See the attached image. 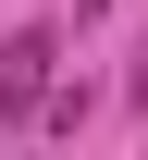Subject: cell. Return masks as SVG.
<instances>
[{"label": "cell", "mask_w": 148, "mask_h": 160, "mask_svg": "<svg viewBox=\"0 0 148 160\" xmlns=\"http://www.w3.org/2000/svg\"><path fill=\"white\" fill-rule=\"evenodd\" d=\"M49 62H62V25H25V37H0V111H25V123H37Z\"/></svg>", "instance_id": "6da1fadb"}, {"label": "cell", "mask_w": 148, "mask_h": 160, "mask_svg": "<svg viewBox=\"0 0 148 160\" xmlns=\"http://www.w3.org/2000/svg\"><path fill=\"white\" fill-rule=\"evenodd\" d=\"M124 99H136V111H148V49H136V74H124Z\"/></svg>", "instance_id": "7a4b0ae2"}, {"label": "cell", "mask_w": 148, "mask_h": 160, "mask_svg": "<svg viewBox=\"0 0 148 160\" xmlns=\"http://www.w3.org/2000/svg\"><path fill=\"white\" fill-rule=\"evenodd\" d=\"M74 12H111V0H74Z\"/></svg>", "instance_id": "3957f363"}]
</instances>
